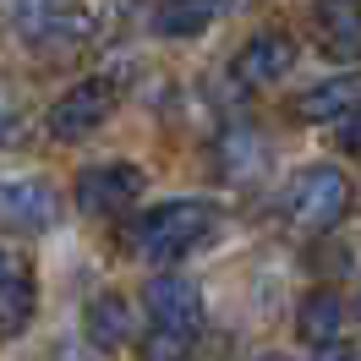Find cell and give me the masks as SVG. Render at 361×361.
<instances>
[{
	"mask_svg": "<svg viewBox=\"0 0 361 361\" xmlns=\"http://www.w3.org/2000/svg\"><path fill=\"white\" fill-rule=\"evenodd\" d=\"M219 225H225V214L214 203L180 197V203H164V208H154V214H142L132 225V235H126V247H132L137 257H148V263H176L186 252L208 247V241L219 235Z\"/></svg>",
	"mask_w": 361,
	"mask_h": 361,
	"instance_id": "obj_1",
	"label": "cell"
},
{
	"mask_svg": "<svg viewBox=\"0 0 361 361\" xmlns=\"http://www.w3.org/2000/svg\"><path fill=\"white\" fill-rule=\"evenodd\" d=\"M186 356H192V339L164 334V329H148V339H142V361H186Z\"/></svg>",
	"mask_w": 361,
	"mask_h": 361,
	"instance_id": "obj_15",
	"label": "cell"
},
{
	"mask_svg": "<svg viewBox=\"0 0 361 361\" xmlns=\"http://www.w3.org/2000/svg\"><path fill=\"white\" fill-rule=\"evenodd\" d=\"M350 312H356V323H361V285H356V301H350Z\"/></svg>",
	"mask_w": 361,
	"mask_h": 361,
	"instance_id": "obj_20",
	"label": "cell"
},
{
	"mask_svg": "<svg viewBox=\"0 0 361 361\" xmlns=\"http://www.w3.org/2000/svg\"><path fill=\"white\" fill-rule=\"evenodd\" d=\"M339 148H345L350 159H361V104L345 115V121H339Z\"/></svg>",
	"mask_w": 361,
	"mask_h": 361,
	"instance_id": "obj_17",
	"label": "cell"
},
{
	"mask_svg": "<svg viewBox=\"0 0 361 361\" xmlns=\"http://www.w3.org/2000/svg\"><path fill=\"white\" fill-rule=\"evenodd\" d=\"M263 361H279V356H263Z\"/></svg>",
	"mask_w": 361,
	"mask_h": 361,
	"instance_id": "obj_21",
	"label": "cell"
},
{
	"mask_svg": "<svg viewBox=\"0 0 361 361\" xmlns=\"http://www.w3.org/2000/svg\"><path fill=\"white\" fill-rule=\"evenodd\" d=\"M11 142H23V99L0 88V148H11Z\"/></svg>",
	"mask_w": 361,
	"mask_h": 361,
	"instance_id": "obj_16",
	"label": "cell"
},
{
	"mask_svg": "<svg viewBox=\"0 0 361 361\" xmlns=\"http://www.w3.org/2000/svg\"><path fill=\"white\" fill-rule=\"evenodd\" d=\"M290 66H295V39L285 27H263V33H252L247 44H241V55H235L230 71L247 88H269L279 77H290Z\"/></svg>",
	"mask_w": 361,
	"mask_h": 361,
	"instance_id": "obj_7",
	"label": "cell"
},
{
	"mask_svg": "<svg viewBox=\"0 0 361 361\" xmlns=\"http://www.w3.org/2000/svg\"><path fill=\"white\" fill-rule=\"evenodd\" d=\"M142 307L154 317V329H164V334L197 339V329H203V290L186 274H154L142 285Z\"/></svg>",
	"mask_w": 361,
	"mask_h": 361,
	"instance_id": "obj_6",
	"label": "cell"
},
{
	"mask_svg": "<svg viewBox=\"0 0 361 361\" xmlns=\"http://www.w3.org/2000/svg\"><path fill=\"white\" fill-rule=\"evenodd\" d=\"M345 329V301L334 290H312L301 295V307H295V339L301 345H312V350H329Z\"/></svg>",
	"mask_w": 361,
	"mask_h": 361,
	"instance_id": "obj_13",
	"label": "cell"
},
{
	"mask_svg": "<svg viewBox=\"0 0 361 361\" xmlns=\"http://www.w3.org/2000/svg\"><path fill=\"white\" fill-rule=\"evenodd\" d=\"M361 104V77H329V82H312L290 99V121L301 126H323V121H345V115Z\"/></svg>",
	"mask_w": 361,
	"mask_h": 361,
	"instance_id": "obj_9",
	"label": "cell"
},
{
	"mask_svg": "<svg viewBox=\"0 0 361 361\" xmlns=\"http://www.w3.org/2000/svg\"><path fill=\"white\" fill-rule=\"evenodd\" d=\"M61 214V197L49 180H6L0 186V219L11 230H49Z\"/></svg>",
	"mask_w": 361,
	"mask_h": 361,
	"instance_id": "obj_10",
	"label": "cell"
},
{
	"mask_svg": "<svg viewBox=\"0 0 361 361\" xmlns=\"http://www.w3.org/2000/svg\"><path fill=\"white\" fill-rule=\"evenodd\" d=\"M17 27H23V39L33 49L66 55V49H77V44L93 39L99 11H88V6H17Z\"/></svg>",
	"mask_w": 361,
	"mask_h": 361,
	"instance_id": "obj_5",
	"label": "cell"
},
{
	"mask_svg": "<svg viewBox=\"0 0 361 361\" xmlns=\"http://www.w3.org/2000/svg\"><path fill=\"white\" fill-rule=\"evenodd\" d=\"M82 339H88V350H99V356H110V350H126L137 339V312L132 301L121 290H99L82 307Z\"/></svg>",
	"mask_w": 361,
	"mask_h": 361,
	"instance_id": "obj_8",
	"label": "cell"
},
{
	"mask_svg": "<svg viewBox=\"0 0 361 361\" xmlns=\"http://www.w3.org/2000/svg\"><path fill=\"white\" fill-rule=\"evenodd\" d=\"M312 361H361L356 350H345V345H329V350H317Z\"/></svg>",
	"mask_w": 361,
	"mask_h": 361,
	"instance_id": "obj_18",
	"label": "cell"
},
{
	"mask_svg": "<svg viewBox=\"0 0 361 361\" xmlns=\"http://www.w3.org/2000/svg\"><path fill=\"white\" fill-rule=\"evenodd\" d=\"M115 115V82L110 77H82V82H71L44 115V132L49 142H82L93 137L104 121Z\"/></svg>",
	"mask_w": 361,
	"mask_h": 361,
	"instance_id": "obj_3",
	"label": "cell"
},
{
	"mask_svg": "<svg viewBox=\"0 0 361 361\" xmlns=\"http://www.w3.org/2000/svg\"><path fill=\"white\" fill-rule=\"evenodd\" d=\"M317 49L339 66L361 61V6H345V0L317 6Z\"/></svg>",
	"mask_w": 361,
	"mask_h": 361,
	"instance_id": "obj_12",
	"label": "cell"
},
{
	"mask_svg": "<svg viewBox=\"0 0 361 361\" xmlns=\"http://www.w3.org/2000/svg\"><path fill=\"white\" fill-rule=\"evenodd\" d=\"M142 197V170L126 164V159H110V164H88L77 186H71V203L77 214H88V219H115V214H126V208Z\"/></svg>",
	"mask_w": 361,
	"mask_h": 361,
	"instance_id": "obj_4",
	"label": "cell"
},
{
	"mask_svg": "<svg viewBox=\"0 0 361 361\" xmlns=\"http://www.w3.org/2000/svg\"><path fill=\"white\" fill-rule=\"evenodd\" d=\"M214 6H203V0H176V6H154V33L159 39H197V33H208L214 27Z\"/></svg>",
	"mask_w": 361,
	"mask_h": 361,
	"instance_id": "obj_14",
	"label": "cell"
},
{
	"mask_svg": "<svg viewBox=\"0 0 361 361\" xmlns=\"http://www.w3.org/2000/svg\"><path fill=\"white\" fill-rule=\"evenodd\" d=\"M285 214H290V225L307 230V235L334 230L339 219L350 214V180H345V170H334V164L295 170L290 192H285Z\"/></svg>",
	"mask_w": 361,
	"mask_h": 361,
	"instance_id": "obj_2",
	"label": "cell"
},
{
	"mask_svg": "<svg viewBox=\"0 0 361 361\" xmlns=\"http://www.w3.org/2000/svg\"><path fill=\"white\" fill-rule=\"evenodd\" d=\"M55 361H93V356H88V350H61Z\"/></svg>",
	"mask_w": 361,
	"mask_h": 361,
	"instance_id": "obj_19",
	"label": "cell"
},
{
	"mask_svg": "<svg viewBox=\"0 0 361 361\" xmlns=\"http://www.w3.org/2000/svg\"><path fill=\"white\" fill-rule=\"evenodd\" d=\"M33 312H39V285H33V274L0 252V339H17L27 323H33Z\"/></svg>",
	"mask_w": 361,
	"mask_h": 361,
	"instance_id": "obj_11",
	"label": "cell"
}]
</instances>
